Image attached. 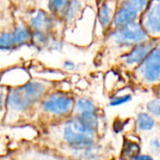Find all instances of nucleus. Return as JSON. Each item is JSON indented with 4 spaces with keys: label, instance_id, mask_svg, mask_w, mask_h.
I'll return each instance as SVG.
<instances>
[{
    "label": "nucleus",
    "instance_id": "1",
    "mask_svg": "<svg viewBox=\"0 0 160 160\" xmlns=\"http://www.w3.org/2000/svg\"><path fill=\"white\" fill-rule=\"evenodd\" d=\"M52 88L53 82H52L31 80L22 85L8 89L4 118L8 123H13L22 117L33 115L39 103Z\"/></svg>",
    "mask_w": 160,
    "mask_h": 160
},
{
    "label": "nucleus",
    "instance_id": "2",
    "mask_svg": "<svg viewBox=\"0 0 160 160\" xmlns=\"http://www.w3.org/2000/svg\"><path fill=\"white\" fill-rule=\"evenodd\" d=\"M98 128L72 115L46 127V139L59 147L58 151L97 143Z\"/></svg>",
    "mask_w": 160,
    "mask_h": 160
},
{
    "label": "nucleus",
    "instance_id": "3",
    "mask_svg": "<svg viewBox=\"0 0 160 160\" xmlns=\"http://www.w3.org/2000/svg\"><path fill=\"white\" fill-rule=\"evenodd\" d=\"M148 39H150V38L142 28L140 21H136L120 28L112 30L105 35V52H115L114 55L117 54L118 59L135 45Z\"/></svg>",
    "mask_w": 160,
    "mask_h": 160
},
{
    "label": "nucleus",
    "instance_id": "4",
    "mask_svg": "<svg viewBox=\"0 0 160 160\" xmlns=\"http://www.w3.org/2000/svg\"><path fill=\"white\" fill-rule=\"evenodd\" d=\"M75 102V98L70 94L52 90L42 99L38 109L41 112V115L49 122L47 125L49 126L72 116Z\"/></svg>",
    "mask_w": 160,
    "mask_h": 160
},
{
    "label": "nucleus",
    "instance_id": "5",
    "mask_svg": "<svg viewBox=\"0 0 160 160\" xmlns=\"http://www.w3.org/2000/svg\"><path fill=\"white\" fill-rule=\"evenodd\" d=\"M128 74L140 87L153 90L160 85V40L144 62Z\"/></svg>",
    "mask_w": 160,
    "mask_h": 160
},
{
    "label": "nucleus",
    "instance_id": "6",
    "mask_svg": "<svg viewBox=\"0 0 160 160\" xmlns=\"http://www.w3.org/2000/svg\"><path fill=\"white\" fill-rule=\"evenodd\" d=\"M149 3L150 0H116V10L111 31L140 21Z\"/></svg>",
    "mask_w": 160,
    "mask_h": 160
},
{
    "label": "nucleus",
    "instance_id": "7",
    "mask_svg": "<svg viewBox=\"0 0 160 160\" xmlns=\"http://www.w3.org/2000/svg\"><path fill=\"white\" fill-rule=\"evenodd\" d=\"M160 39L150 38L146 41L139 43L132 47L128 52L117 59V64L128 73L141 66L149 56Z\"/></svg>",
    "mask_w": 160,
    "mask_h": 160
},
{
    "label": "nucleus",
    "instance_id": "8",
    "mask_svg": "<svg viewBox=\"0 0 160 160\" xmlns=\"http://www.w3.org/2000/svg\"><path fill=\"white\" fill-rule=\"evenodd\" d=\"M11 158L15 160H74L58 150L34 144L20 146Z\"/></svg>",
    "mask_w": 160,
    "mask_h": 160
},
{
    "label": "nucleus",
    "instance_id": "9",
    "mask_svg": "<svg viewBox=\"0 0 160 160\" xmlns=\"http://www.w3.org/2000/svg\"><path fill=\"white\" fill-rule=\"evenodd\" d=\"M140 22L150 38L160 39V0H150Z\"/></svg>",
    "mask_w": 160,
    "mask_h": 160
},
{
    "label": "nucleus",
    "instance_id": "10",
    "mask_svg": "<svg viewBox=\"0 0 160 160\" xmlns=\"http://www.w3.org/2000/svg\"><path fill=\"white\" fill-rule=\"evenodd\" d=\"M61 153L74 160H103L105 158L104 149L97 143L82 147L64 149V152Z\"/></svg>",
    "mask_w": 160,
    "mask_h": 160
},
{
    "label": "nucleus",
    "instance_id": "11",
    "mask_svg": "<svg viewBox=\"0 0 160 160\" xmlns=\"http://www.w3.org/2000/svg\"><path fill=\"white\" fill-rule=\"evenodd\" d=\"M116 10V0H101L98 6V22L104 33L111 31Z\"/></svg>",
    "mask_w": 160,
    "mask_h": 160
},
{
    "label": "nucleus",
    "instance_id": "12",
    "mask_svg": "<svg viewBox=\"0 0 160 160\" xmlns=\"http://www.w3.org/2000/svg\"><path fill=\"white\" fill-rule=\"evenodd\" d=\"M73 115L79 116L86 122L98 128V115L96 104L89 98H80L76 99Z\"/></svg>",
    "mask_w": 160,
    "mask_h": 160
},
{
    "label": "nucleus",
    "instance_id": "13",
    "mask_svg": "<svg viewBox=\"0 0 160 160\" xmlns=\"http://www.w3.org/2000/svg\"><path fill=\"white\" fill-rule=\"evenodd\" d=\"M56 20L60 19L54 17L51 12L48 13L42 9H38L29 18L27 23L32 31H44L52 33Z\"/></svg>",
    "mask_w": 160,
    "mask_h": 160
},
{
    "label": "nucleus",
    "instance_id": "14",
    "mask_svg": "<svg viewBox=\"0 0 160 160\" xmlns=\"http://www.w3.org/2000/svg\"><path fill=\"white\" fill-rule=\"evenodd\" d=\"M13 36L16 48L32 44V29L27 22H20L15 23L13 27Z\"/></svg>",
    "mask_w": 160,
    "mask_h": 160
},
{
    "label": "nucleus",
    "instance_id": "15",
    "mask_svg": "<svg viewBox=\"0 0 160 160\" xmlns=\"http://www.w3.org/2000/svg\"><path fill=\"white\" fill-rule=\"evenodd\" d=\"M82 7L83 5L81 0H71L63 14V22H65L66 24H70L74 22L80 16L82 10Z\"/></svg>",
    "mask_w": 160,
    "mask_h": 160
},
{
    "label": "nucleus",
    "instance_id": "16",
    "mask_svg": "<svg viewBox=\"0 0 160 160\" xmlns=\"http://www.w3.org/2000/svg\"><path fill=\"white\" fill-rule=\"evenodd\" d=\"M52 41V35L44 31H32V44L38 49L48 47Z\"/></svg>",
    "mask_w": 160,
    "mask_h": 160
},
{
    "label": "nucleus",
    "instance_id": "17",
    "mask_svg": "<svg viewBox=\"0 0 160 160\" xmlns=\"http://www.w3.org/2000/svg\"><path fill=\"white\" fill-rule=\"evenodd\" d=\"M136 126L139 131H150L156 126V121L149 112H140L136 119Z\"/></svg>",
    "mask_w": 160,
    "mask_h": 160
},
{
    "label": "nucleus",
    "instance_id": "18",
    "mask_svg": "<svg viewBox=\"0 0 160 160\" xmlns=\"http://www.w3.org/2000/svg\"><path fill=\"white\" fill-rule=\"evenodd\" d=\"M140 145L129 140L126 141L121 153V160H135L140 155Z\"/></svg>",
    "mask_w": 160,
    "mask_h": 160
},
{
    "label": "nucleus",
    "instance_id": "19",
    "mask_svg": "<svg viewBox=\"0 0 160 160\" xmlns=\"http://www.w3.org/2000/svg\"><path fill=\"white\" fill-rule=\"evenodd\" d=\"M71 0H48V8L50 12L62 21L63 14Z\"/></svg>",
    "mask_w": 160,
    "mask_h": 160
},
{
    "label": "nucleus",
    "instance_id": "20",
    "mask_svg": "<svg viewBox=\"0 0 160 160\" xmlns=\"http://www.w3.org/2000/svg\"><path fill=\"white\" fill-rule=\"evenodd\" d=\"M0 48L3 52H11L15 47L13 29L12 30H2L0 36Z\"/></svg>",
    "mask_w": 160,
    "mask_h": 160
},
{
    "label": "nucleus",
    "instance_id": "21",
    "mask_svg": "<svg viewBox=\"0 0 160 160\" xmlns=\"http://www.w3.org/2000/svg\"><path fill=\"white\" fill-rule=\"evenodd\" d=\"M146 109L147 112L157 117H160V98H157L155 99L150 100L146 104Z\"/></svg>",
    "mask_w": 160,
    "mask_h": 160
},
{
    "label": "nucleus",
    "instance_id": "22",
    "mask_svg": "<svg viewBox=\"0 0 160 160\" xmlns=\"http://www.w3.org/2000/svg\"><path fill=\"white\" fill-rule=\"evenodd\" d=\"M132 99V96L130 94H127V95H123V96H117L112 98L110 100V106L112 107H116V106H120L123 105L125 103L129 102Z\"/></svg>",
    "mask_w": 160,
    "mask_h": 160
},
{
    "label": "nucleus",
    "instance_id": "23",
    "mask_svg": "<svg viewBox=\"0 0 160 160\" xmlns=\"http://www.w3.org/2000/svg\"><path fill=\"white\" fill-rule=\"evenodd\" d=\"M63 68L68 71H73L76 69V64L71 60H65L63 62Z\"/></svg>",
    "mask_w": 160,
    "mask_h": 160
},
{
    "label": "nucleus",
    "instance_id": "24",
    "mask_svg": "<svg viewBox=\"0 0 160 160\" xmlns=\"http://www.w3.org/2000/svg\"><path fill=\"white\" fill-rule=\"evenodd\" d=\"M135 160H154V158L151 157V156H149V155H142V154H140Z\"/></svg>",
    "mask_w": 160,
    "mask_h": 160
},
{
    "label": "nucleus",
    "instance_id": "25",
    "mask_svg": "<svg viewBox=\"0 0 160 160\" xmlns=\"http://www.w3.org/2000/svg\"><path fill=\"white\" fill-rule=\"evenodd\" d=\"M151 145H152V147H153L154 149H156V150H159L160 149V141L158 140V139H156V140L152 141V142H151Z\"/></svg>",
    "mask_w": 160,
    "mask_h": 160
},
{
    "label": "nucleus",
    "instance_id": "26",
    "mask_svg": "<svg viewBox=\"0 0 160 160\" xmlns=\"http://www.w3.org/2000/svg\"><path fill=\"white\" fill-rule=\"evenodd\" d=\"M153 91H154V93L156 94L157 98H160V85H158V86L156 87V88H154Z\"/></svg>",
    "mask_w": 160,
    "mask_h": 160
},
{
    "label": "nucleus",
    "instance_id": "27",
    "mask_svg": "<svg viewBox=\"0 0 160 160\" xmlns=\"http://www.w3.org/2000/svg\"><path fill=\"white\" fill-rule=\"evenodd\" d=\"M2 160H15L13 159L12 158H11V156H8V157H6V158H3Z\"/></svg>",
    "mask_w": 160,
    "mask_h": 160
}]
</instances>
